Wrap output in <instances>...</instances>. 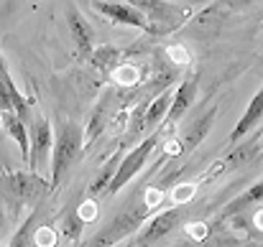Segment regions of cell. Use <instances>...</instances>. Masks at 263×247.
<instances>
[{"instance_id":"obj_20","label":"cell","mask_w":263,"mask_h":247,"mask_svg":"<svg viewBox=\"0 0 263 247\" xmlns=\"http://www.w3.org/2000/svg\"><path fill=\"white\" fill-rule=\"evenodd\" d=\"M89 61H92V67H95L97 72L110 74V72L120 64V51H118L115 46H97V49L89 51Z\"/></svg>"},{"instance_id":"obj_2","label":"cell","mask_w":263,"mask_h":247,"mask_svg":"<svg viewBox=\"0 0 263 247\" xmlns=\"http://www.w3.org/2000/svg\"><path fill=\"white\" fill-rule=\"evenodd\" d=\"M161 135H164V130L161 128H156L154 133H148L141 143H136L130 151H125V156L120 158V163L115 168V173H112V178H110V183L105 186V196H112V194H118L123 186H128L143 168L148 163V158L154 156V151L159 148V143H161Z\"/></svg>"},{"instance_id":"obj_23","label":"cell","mask_w":263,"mask_h":247,"mask_svg":"<svg viewBox=\"0 0 263 247\" xmlns=\"http://www.w3.org/2000/svg\"><path fill=\"white\" fill-rule=\"evenodd\" d=\"M82 224H85V222H82V217L74 212V214L67 219V237H69V240H77V237H80V232H82Z\"/></svg>"},{"instance_id":"obj_14","label":"cell","mask_w":263,"mask_h":247,"mask_svg":"<svg viewBox=\"0 0 263 247\" xmlns=\"http://www.w3.org/2000/svg\"><path fill=\"white\" fill-rule=\"evenodd\" d=\"M67 23H69V31H72V38L80 49V54H87L95 49V31H92V23L77 10V8H69L67 10Z\"/></svg>"},{"instance_id":"obj_9","label":"cell","mask_w":263,"mask_h":247,"mask_svg":"<svg viewBox=\"0 0 263 247\" xmlns=\"http://www.w3.org/2000/svg\"><path fill=\"white\" fill-rule=\"evenodd\" d=\"M92 8L105 15L107 20L118 23V26H130V28H141V31H148L151 33V26L146 20V15L141 10H136L133 5L123 3V0H95Z\"/></svg>"},{"instance_id":"obj_18","label":"cell","mask_w":263,"mask_h":247,"mask_svg":"<svg viewBox=\"0 0 263 247\" xmlns=\"http://www.w3.org/2000/svg\"><path fill=\"white\" fill-rule=\"evenodd\" d=\"M39 217H41V209L33 207L31 214L21 222V227L15 230L13 240H10V247H39L36 245V227H39Z\"/></svg>"},{"instance_id":"obj_12","label":"cell","mask_w":263,"mask_h":247,"mask_svg":"<svg viewBox=\"0 0 263 247\" xmlns=\"http://www.w3.org/2000/svg\"><path fill=\"white\" fill-rule=\"evenodd\" d=\"M261 117H263V92L258 89V92L251 97V102L246 105V112L240 115L238 125H235V128H233V133L228 135V146H235V143H240L248 133L258 130Z\"/></svg>"},{"instance_id":"obj_10","label":"cell","mask_w":263,"mask_h":247,"mask_svg":"<svg viewBox=\"0 0 263 247\" xmlns=\"http://www.w3.org/2000/svg\"><path fill=\"white\" fill-rule=\"evenodd\" d=\"M194 99H197V77H186V79H181V84L174 89V97H172V105H169V110H166V115H164V120H161V130L166 133V130H172L176 122L184 117V112L194 105Z\"/></svg>"},{"instance_id":"obj_16","label":"cell","mask_w":263,"mask_h":247,"mask_svg":"<svg viewBox=\"0 0 263 247\" xmlns=\"http://www.w3.org/2000/svg\"><path fill=\"white\" fill-rule=\"evenodd\" d=\"M215 117H217V107L207 110L197 122H192V128H186V130H184V135H181V140H179L181 153H192L194 148H199V143H202V140H204V135L210 133V128H212Z\"/></svg>"},{"instance_id":"obj_7","label":"cell","mask_w":263,"mask_h":247,"mask_svg":"<svg viewBox=\"0 0 263 247\" xmlns=\"http://www.w3.org/2000/svg\"><path fill=\"white\" fill-rule=\"evenodd\" d=\"M31 151H28V168L31 171H41L51 163V148H54V133H51V122L46 117H36L31 120Z\"/></svg>"},{"instance_id":"obj_11","label":"cell","mask_w":263,"mask_h":247,"mask_svg":"<svg viewBox=\"0 0 263 247\" xmlns=\"http://www.w3.org/2000/svg\"><path fill=\"white\" fill-rule=\"evenodd\" d=\"M112 92L107 89V92H102V97L97 99V105H95V110H92V115H89L87 120V128L82 130V140H85V148H89L102 133H105V128L110 125V120H112Z\"/></svg>"},{"instance_id":"obj_19","label":"cell","mask_w":263,"mask_h":247,"mask_svg":"<svg viewBox=\"0 0 263 247\" xmlns=\"http://www.w3.org/2000/svg\"><path fill=\"white\" fill-rule=\"evenodd\" d=\"M123 153H125V148L120 146L118 148V153L112 156V158H107L105 163H102V168L97 171V176H95V181L89 183L87 189V196L92 199V196H100L102 191H105V186L110 183V178H112V173H115V168H118V163H120V158H123Z\"/></svg>"},{"instance_id":"obj_3","label":"cell","mask_w":263,"mask_h":247,"mask_svg":"<svg viewBox=\"0 0 263 247\" xmlns=\"http://www.w3.org/2000/svg\"><path fill=\"white\" fill-rule=\"evenodd\" d=\"M151 214H154V207H148L146 201L138 204V207H130V209L120 212L118 217H112L110 222H105L85 242V247H115L120 240L136 235Z\"/></svg>"},{"instance_id":"obj_25","label":"cell","mask_w":263,"mask_h":247,"mask_svg":"<svg viewBox=\"0 0 263 247\" xmlns=\"http://www.w3.org/2000/svg\"><path fill=\"white\" fill-rule=\"evenodd\" d=\"M3 227H5V209L0 207V230H3Z\"/></svg>"},{"instance_id":"obj_8","label":"cell","mask_w":263,"mask_h":247,"mask_svg":"<svg viewBox=\"0 0 263 247\" xmlns=\"http://www.w3.org/2000/svg\"><path fill=\"white\" fill-rule=\"evenodd\" d=\"M235 151H230L222 161H217V163H212L210 171H204L199 178H197V183H204V181H212V178H217V176H222L225 171H233V168H240V166L251 163L258 153H261V130H256V138L253 140H248V143H243V146H233Z\"/></svg>"},{"instance_id":"obj_17","label":"cell","mask_w":263,"mask_h":247,"mask_svg":"<svg viewBox=\"0 0 263 247\" xmlns=\"http://www.w3.org/2000/svg\"><path fill=\"white\" fill-rule=\"evenodd\" d=\"M261 196H263V183H261V181H256V183H253V186H248V191H243L238 199L228 201V207L220 212L217 222L233 219V217H238V214H240L246 207H256V204H261Z\"/></svg>"},{"instance_id":"obj_24","label":"cell","mask_w":263,"mask_h":247,"mask_svg":"<svg viewBox=\"0 0 263 247\" xmlns=\"http://www.w3.org/2000/svg\"><path fill=\"white\" fill-rule=\"evenodd\" d=\"M169 59L174 64H189V54L184 51V46H172L169 49Z\"/></svg>"},{"instance_id":"obj_4","label":"cell","mask_w":263,"mask_h":247,"mask_svg":"<svg viewBox=\"0 0 263 247\" xmlns=\"http://www.w3.org/2000/svg\"><path fill=\"white\" fill-rule=\"evenodd\" d=\"M46 189H49V183H46L36 171H31V168H28V171L5 173L3 181H0V191H3V196L10 201V207H13L15 212L36 207Z\"/></svg>"},{"instance_id":"obj_6","label":"cell","mask_w":263,"mask_h":247,"mask_svg":"<svg viewBox=\"0 0 263 247\" xmlns=\"http://www.w3.org/2000/svg\"><path fill=\"white\" fill-rule=\"evenodd\" d=\"M128 5H133L136 10H141L151 26V33H164L176 28V23L186 15L184 10H179L174 3L169 0H123Z\"/></svg>"},{"instance_id":"obj_15","label":"cell","mask_w":263,"mask_h":247,"mask_svg":"<svg viewBox=\"0 0 263 247\" xmlns=\"http://www.w3.org/2000/svg\"><path fill=\"white\" fill-rule=\"evenodd\" d=\"M0 125L5 128V133H8V138H13L15 140V146H18V151H21V156H23V161L28 163V151H31V140H28V125L13 112V110H3L0 112Z\"/></svg>"},{"instance_id":"obj_22","label":"cell","mask_w":263,"mask_h":247,"mask_svg":"<svg viewBox=\"0 0 263 247\" xmlns=\"http://www.w3.org/2000/svg\"><path fill=\"white\" fill-rule=\"evenodd\" d=\"M194 183H179V189H174V204H186L194 196Z\"/></svg>"},{"instance_id":"obj_21","label":"cell","mask_w":263,"mask_h":247,"mask_svg":"<svg viewBox=\"0 0 263 247\" xmlns=\"http://www.w3.org/2000/svg\"><path fill=\"white\" fill-rule=\"evenodd\" d=\"M110 77H112V82L118 84V87H133V84L138 82V69L133 64H118L110 72Z\"/></svg>"},{"instance_id":"obj_13","label":"cell","mask_w":263,"mask_h":247,"mask_svg":"<svg viewBox=\"0 0 263 247\" xmlns=\"http://www.w3.org/2000/svg\"><path fill=\"white\" fill-rule=\"evenodd\" d=\"M172 97H174V84H166L154 99H148L146 115H143V133H146V135L154 133V130L161 125V120H164V115H166V110H169V105H172Z\"/></svg>"},{"instance_id":"obj_1","label":"cell","mask_w":263,"mask_h":247,"mask_svg":"<svg viewBox=\"0 0 263 247\" xmlns=\"http://www.w3.org/2000/svg\"><path fill=\"white\" fill-rule=\"evenodd\" d=\"M85 151V140H82V128L64 120L59 125L54 148H51V191L59 189V183L64 181V176L72 171V166H77V161L82 158Z\"/></svg>"},{"instance_id":"obj_5","label":"cell","mask_w":263,"mask_h":247,"mask_svg":"<svg viewBox=\"0 0 263 247\" xmlns=\"http://www.w3.org/2000/svg\"><path fill=\"white\" fill-rule=\"evenodd\" d=\"M186 219V207L184 204H176L172 209H164L159 214H151L143 227L136 232L130 247H154L159 240H164L169 232H174L176 227H181V222Z\"/></svg>"}]
</instances>
